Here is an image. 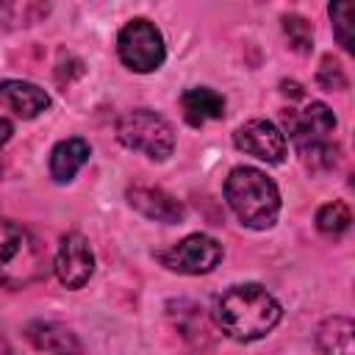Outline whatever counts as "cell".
I'll list each match as a JSON object with an SVG mask.
<instances>
[{
    "instance_id": "1",
    "label": "cell",
    "mask_w": 355,
    "mask_h": 355,
    "mask_svg": "<svg viewBox=\"0 0 355 355\" xmlns=\"http://www.w3.org/2000/svg\"><path fill=\"white\" fill-rule=\"evenodd\" d=\"M280 302L258 283L230 286L225 294H219L214 305V319L219 330L233 341H255L266 336L280 322Z\"/></svg>"
},
{
    "instance_id": "2",
    "label": "cell",
    "mask_w": 355,
    "mask_h": 355,
    "mask_svg": "<svg viewBox=\"0 0 355 355\" xmlns=\"http://www.w3.org/2000/svg\"><path fill=\"white\" fill-rule=\"evenodd\" d=\"M283 125L288 139L294 141L300 158L311 169H333L338 161V147L333 141L336 130V114L330 105L311 100L302 108H286Z\"/></svg>"
},
{
    "instance_id": "3",
    "label": "cell",
    "mask_w": 355,
    "mask_h": 355,
    "mask_svg": "<svg viewBox=\"0 0 355 355\" xmlns=\"http://www.w3.org/2000/svg\"><path fill=\"white\" fill-rule=\"evenodd\" d=\"M225 200L241 225L266 230L280 214V191L266 172L255 166H233L225 180Z\"/></svg>"
},
{
    "instance_id": "4",
    "label": "cell",
    "mask_w": 355,
    "mask_h": 355,
    "mask_svg": "<svg viewBox=\"0 0 355 355\" xmlns=\"http://www.w3.org/2000/svg\"><path fill=\"white\" fill-rule=\"evenodd\" d=\"M47 275V255L36 236L11 222L0 219V286L17 291Z\"/></svg>"
},
{
    "instance_id": "5",
    "label": "cell",
    "mask_w": 355,
    "mask_h": 355,
    "mask_svg": "<svg viewBox=\"0 0 355 355\" xmlns=\"http://www.w3.org/2000/svg\"><path fill=\"white\" fill-rule=\"evenodd\" d=\"M116 139L125 147L139 150V153H144L153 161H166L172 155V150H175V130H172V125L161 114H155L150 108L125 111L116 119Z\"/></svg>"
},
{
    "instance_id": "6",
    "label": "cell",
    "mask_w": 355,
    "mask_h": 355,
    "mask_svg": "<svg viewBox=\"0 0 355 355\" xmlns=\"http://www.w3.org/2000/svg\"><path fill=\"white\" fill-rule=\"evenodd\" d=\"M116 53L128 69L155 72L166 58V44H164L161 31L150 19L136 17L122 25V31L116 36Z\"/></svg>"
},
{
    "instance_id": "7",
    "label": "cell",
    "mask_w": 355,
    "mask_h": 355,
    "mask_svg": "<svg viewBox=\"0 0 355 355\" xmlns=\"http://www.w3.org/2000/svg\"><path fill=\"white\" fill-rule=\"evenodd\" d=\"M158 258L172 272H180V275H205V272H211L222 261V244L216 239L205 236V233H191L183 241H178L169 250H164Z\"/></svg>"
},
{
    "instance_id": "8",
    "label": "cell",
    "mask_w": 355,
    "mask_h": 355,
    "mask_svg": "<svg viewBox=\"0 0 355 355\" xmlns=\"http://www.w3.org/2000/svg\"><path fill=\"white\" fill-rule=\"evenodd\" d=\"M233 144L266 164H283L286 161V136L277 125L266 122V119H250L244 122L236 133H233Z\"/></svg>"
},
{
    "instance_id": "9",
    "label": "cell",
    "mask_w": 355,
    "mask_h": 355,
    "mask_svg": "<svg viewBox=\"0 0 355 355\" xmlns=\"http://www.w3.org/2000/svg\"><path fill=\"white\" fill-rule=\"evenodd\" d=\"M53 269H55L58 280L67 288H80L92 277V272H94V255H92L89 241L80 233L61 236V244H58Z\"/></svg>"
},
{
    "instance_id": "10",
    "label": "cell",
    "mask_w": 355,
    "mask_h": 355,
    "mask_svg": "<svg viewBox=\"0 0 355 355\" xmlns=\"http://www.w3.org/2000/svg\"><path fill=\"white\" fill-rule=\"evenodd\" d=\"M128 202L147 219L153 222H164V225H175L183 219V205L164 189L158 186H147V183H133L128 189Z\"/></svg>"
},
{
    "instance_id": "11",
    "label": "cell",
    "mask_w": 355,
    "mask_h": 355,
    "mask_svg": "<svg viewBox=\"0 0 355 355\" xmlns=\"http://www.w3.org/2000/svg\"><path fill=\"white\" fill-rule=\"evenodd\" d=\"M0 105H6L8 111H14L22 119H33L50 105V94L31 80H3L0 83Z\"/></svg>"
},
{
    "instance_id": "12",
    "label": "cell",
    "mask_w": 355,
    "mask_h": 355,
    "mask_svg": "<svg viewBox=\"0 0 355 355\" xmlns=\"http://www.w3.org/2000/svg\"><path fill=\"white\" fill-rule=\"evenodd\" d=\"M25 336L36 349L50 352V355H80L83 352V344L78 341V336L58 322H31L25 327Z\"/></svg>"
},
{
    "instance_id": "13",
    "label": "cell",
    "mask_w": 355,
    "mask_h": 355,
    "mask_svg": "<svg viewBox=\"0 0 355 355\" xmlns=\"http://www.w3.org/2000/svg\"><path fill=\"white\" fill-rule=\"evenodd\" d=\"M180 108H183V116L189 125L200 128L211 119H222L225 116V97L208 86H194V89H186L183 97H180Z\"/></svg>"
},
{
    "instance_id": "14",
    "label": "cell",
    "mask_w": 355,
    "mask_h": 355,
    "mask_svg": "<svg viewBox=\"0 0 355 355\" xmlns=\"http://www.w3.org/2000/svg\"><path fill=\"white\" fill-rule=\"evenodd\" d=\"M92 147L86 139H64L53 147L50 153V178L55 183H69L75 178V172L89 161Z\"/></svg>"
},
{
    "instance_id": "15",
    "label": "cell",
    "mask_w": 355,
    "mask_h": 355,
    "mask_svg": "<svg viewBox=\"0 0 355 355\" xmlns=\"http://www.w3.org/2000/svg\"><path fill=\"white\" fill-rule=\"evenodd\" d=\"M352 333H355L352 319L330 316L316 330V347L324 355H352Z\"/></svg>"
},
{
    "instance_id": "16",
    "label": "cell",
    "mask_w": 355,
    "mask_h": 355,
    "mask_svg": "<svg viewBox=\"0 0 355 355\" xmlns=\"http://www.w3.org/2000/svg\"><path fill=\"white\" fill-rule=\"evenodd\" d=\"M47 11H50L47 3H0V31L28 28L44 19Z\"/></svg>"
},
{
    "instance_id": "17",
    "label": "cell",
    "mask_w": 355,
    "mask_h": 355,
    "mask_svg": "<svg viewBox=\"0 0 355 355\" xmlns=\"http://www.w3.org/2000/svg\"><path fill=\"white\" fill-rule=\"evenodd\" d=\"M349 222H352L349 205L341 202V200H333V202L322 205L319 214H316V227H319V233H324V236H330V239L341 236V233L349 227Z\"/></svg>"
},
{
    "instance_id": "18",
    "label": "cell",
    "mask_w": 355,
    "mask_h": 355,
    "mask_svg": "<svg viewBox=\"0 0 355 355\" xmlns=\"http://www.w3.org/2000/svg\"><path fill=\"white\" fill-rule=\"evenodd\" d=\"M330 19H333V33L338 39V44L352 53L355 50V39H352V6L347 0H338L330 6Z\"/></svg>"
},
{
    "instance_id": "19",
    "label": "cell",
    "mask_w": 355,
    "mask_h": 355,
    "mask_svg": "<svg viewBox=\"0 0 355 355\" xmlns=\"http://www.w3.org/2000/svg\"><path fill=\"white\" fill-rule=\"evenodd\" d=\"M283 31H286V36H288V42H291V47L297 53H311V47H313V28H311V22L305 17L286 14L283 17Z\"/></svg>"
},
{
    "instance_id": "20",
    "label": "cell",
    "mask_w": 355,
    "mask_h": 355,
    "mask_svg": "<svg viewBox=\"0 0 355 355\" xmlns=\"http://www.w3.org/2000/svg\"><path fill=\"white\" fill-rule=\"evenodd\" d=\"M316 83L324 89V92H341L347 89V75L341 69V64L333 58V55H324L322 58V67L316 72Z\"/></svg>"
},
{
    "instance_id": "21",
    "label": "cell",
    "mask_w": 355,
    "mask_h": 355,
    "mask_svg": "<svg viewBox=\"0 0 355 355\" xmlns=\"http://www.w3.org/2000/svg\"><path fill=\"white\" fill-rule=\"evenodd\" d=\"M11 133H14V125H11V119L0 116V150H3V144L11 139Z\"/></svg>"
},
{
    "instance_id": "22",
    "label": "cell",
    "mask_w": 355,
    "mask_h": 355,
    "mask_svg": "<svg viewBox=\"0 0 355 355\" xmlns=\"http://www.w3.org/2000/svg\"><path fill=\"white\" fill-rule=\"evenodd\" d=\"M0 355H11V347H8V341L0 336Z\"/></svg>"
}]
</instances>
